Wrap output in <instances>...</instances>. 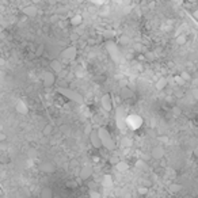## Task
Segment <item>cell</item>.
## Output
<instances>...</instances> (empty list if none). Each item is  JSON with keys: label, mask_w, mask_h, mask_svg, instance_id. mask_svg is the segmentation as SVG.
Masks as SVG:
<instances>
[{"label": "cell", "mask_w": 198, "mask_h": 198, "mask_svg": "<svg viewBox=\"0 0 198 198\" xmlns=\"http://www.w3.org/2000/svg\"><path fill=\"white\" fill-rule=\"evenodd\" d=\"M98 134H99V138H101V143H102V147L106 148L107 151H114L115 149V141L114 138L111 137V133L106 128H99L98 129Z\"/></svg>", "instance_id": "1"}, {"label": "cell", "mask_w": 198, "mask_h": 198, "mask_svg": "<svg viewBox=\"0 0 198 198\" xmlns=\"http://www.w3.org/2000/svg\"><path fill=\"white\" fill-rule=\"evenodd\" d=\"M88 138H90L91 145L95 148V149H101V148H102V143H101V138H99L98 130H91V132H90V133H88Z\"/></svg>", "instance_id": "2"}, {"label": "cell", "mask_w": 198, "mask_h": 198, "mask_svg": "<svg viewBox=\"0 0 198 198\" xmlns=\"http://www.w3.org/2000/svg\"><path fill=\"white\" fill-rule=\"evenodd\" d=\"M56 83V75L52 71H46L44 75V87L45 88H50Z\"/></svg>", "instance_id": "3"}, {"label": "cell", "mask_w": 198, "mask_h": 198, "mask_svg": "<svg viewBox=\"0 0 198 198\" xmlns=\"http://www.w3.org/2000/svg\"><path fill=\"white\" fill-rule=\"evenodd\" d=\"M101 105L103 107V110H106V111L113 110V98H111L110 94H105L101 98Z\"/></svg>", "instance_id": "4"}, {"label": "cell", "mask_w": 198, "mask_h": 198, "mask_svg": "<svg viewBox=\"0 0 198 198\" xmlns=\"http://www.w3.org/2000/svg\"><path fill=\"white\" fill-rule=\"evenodd\" d=\"M91 175H92V167L91 166H83L81 167V170H80V179H83V180H87L91 178Z\"/></svg>", "instance_id": "5"}, {"label": "cell", "mask_w": 198, "mask_h": 198, "mask_svg": "<svg viewBox=\"0 0 198 198\" xmlns=\"http://www.w3.org/2000/svg\"><path fill=\"white\" fill-rule=\"evenodd\" d=\"M50 71L55 73V75L63 71V64H61L60 60H52L50 61Z\"/></svg>", "instance_id": "6"}, {"label": "cell", "mask_w": 198, "mask_h": 198, "mask_svg": "<svg viewBox=\"0 0 198 198\" xmlns=\"http://www.w3.org/2000/svg\"><path fill=\"white\" fill-rule=\"evenodd\" d=\"M63 59H65V60H73L75 59V56H76V49L73 48V46H69L67 50H64L63 52Z\"/></svg>", "instance_id": "7"}, {"label": "cell", "mask_w": 198, "mask_h": 198, "mask_svg": "<svg viewBox=\"0 0 198 198\" xmlns=\"http://www.w3.org/2000/svg\"><path fill=\"white\" fill-rule=\"evenodd\" d=\"M64 94V95H67L68 99H72V101H75L77 103H83V99H81V96L79 95V94H76V92H73V91H61Z\"/></svg>", "instance_id": "8"}, {"label": "cell", "mask_w": 198, "mask_h": 198, "mask_svg": "<svg viewBox=\"0 0 198 198\" xmlns=\"http://www.w3.org/2000/svg\"><path fill=\"white\" fill-rule=\"evenodd\" d=\"M23 15L24 16H29V18H34L37 15V7L34 6H27L23 8Z\"/></svg>", "instance_id": "9"}, {"label": "cell", "mask_w": 198, "mask_h": 198, "mask_svg": "<svg viewBox=\"0 0 198 198\" xmlns=\"http://www.w3.org/2000/svg\"><path fill=\"white\" fill-rule=\"evenodd\" d=\"M55 195H53V190L49 186H45L41 189L39 191V198H53Z\"/></svg>", "instance_id": "10"}, {"label": "cell", "mask_w": 198, "mask_h": 198, "mask_svg": "<svg viewBox=\"0 0 198 198\" xmlns=\"http://www.w3.org/2000/svg\"><path fill=\"white\" fill-rule=\"evenodd\" d=\"M163 154H164V151H163L162 147H155L154 149H152V156L156 158V159H162L163 158Z\"/></svg>", "instance_id": "11"}, {"label": "cell", "mask_w": 198, "mask_h": 198, "mask_svg": "<svg viewBox=\"0 0 198 198\" xmlns=\"http://www.w3.org/2000/svg\"><path fill=\"white\" fill-rule=\"evenodd\" d=\"M71 23L73 24V26H77V24L81 23V16L80 15H75L73 18L71 19Z\"/></svg>", "instance_id": "12"}, {"label": "cell", "mask_w": 198, "mask_h": 198, "mask_svg": "<svg viewBox=\"0 0 198 198\" xmlns=\"http://www.w3.org/2000/svg\"><path fill=\"white\" fill-rule=\"evenodd\" d=\"M166 84H167V80H166V79H162V80H160L159 83H158V84H156V87H158L159 90H162V88H163Z\"/></svg>", "instance_id": "13"}, {"label": "cell", "mask_w": 198, "mask_h": 198, "mask_svg": "<svg viewBox=\"0 0 198 198\" xmlns=\"http://www.w3.org/2000/svg\"><path fill=\"white\" fill-rule=\"evenodd\" d=\"M52 130H53V126H52V125H46V126L44 128V133H45V134H50Z\"/></svg>", "instance_id": "14"}, {"label": "cell", "mask_w": 198, "mask_h": 198, "mask_svg": "<svg viewBox=\"0 0 198 198\" xmlns=\"http://www.w3.org/2000/svg\"><path fill=\"white\" fill-rule=\"evenodd\" d=\"M117 167H118V170H119V171H122V170H126V168H128L126 163H122V162H119V163L117 164Z\"/></svg>", "instance_id": "15"}, {"label": "cell", "mask_w": 198, "mask_h": 198, "mask_svg": "<svg viewBox=\"0 0 198 198\" xmlns=\"http://www.w3.org/2000/svg\"><path fill=\"white\" fill-rule=\"evenodd\" d=\"M42 52H44V46H42V45H41V46H39V48L35 50V56H41V55H42Z\"/></svg>", "instance_id": "16"}, {"label": "cell", "mask_w": 198, "mask_h": 198, "mask_svg": "<svg viewBox=\"0 0 198 198\" xmlns=\"http://www.w3.org/2000/svg\"><path fill=\"white\" fill-rule=\"evenodd\" d=\"M179 189H180V186H179V185H172L171 190H172V191H178V190H179Z\"/></svg>", "instance_id": "17"}, {"label": "cell", "mask_w": 198, "mask_h": 198, "mask_svg": "<svg viewBox=\"0 0 198 198\" xmlns=\"http://www.w3.org/2000/svg\"><path fill=\"white\" fill-rule=\"evenodd\" d=\"M67 186H68V187H71V189H73V187H76V182H73V180H72V182H68V183H67Z\"/></svg>", "instance_id": "18"}, {"label": "cell", "mask_w": 198, "mask_h": 198, "mask_svg": "<svg viewBox=\"0 0 198 198\" xmlns=\"http://www.w3.org/2000/svg\"><path fill=\"white\" fill-rule=\"evenodd\" d=\"M4 138H6V136H4V133H2V132H0V143H2Z\"/></svg>", "instance_id": "19"}, {"label": "cell", "mask_w": 198, "mask_h": 198, "mask_svg": "<svg viewBox=\"0 0 198 198\" xmlns=\"http://www.w3.org/2000/svg\"><path fill=\"white\" fill-rule=\"evenodd\" d=\"M140 193H141V194L143 193H147V189H140Z\"/></svg>", "instance_id": "20"}, {"label": "cell", "mask_w": 198, "mask_h": 198, "mask_svg": "<svg viewBox=\"0 0 198 198\" xmlns=\"http://www.w3.org/2000/svg\"><path fill=\"white\" fill-rule=\"evenodd\" d=\"M4 64V60H2V59H0V65H3Z\"/></svg>", "instance_id": "21"}]
</instances>
